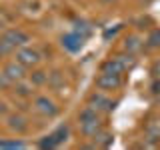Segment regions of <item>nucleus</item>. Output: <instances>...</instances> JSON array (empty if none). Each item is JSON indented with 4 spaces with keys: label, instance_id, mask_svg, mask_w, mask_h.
Here are the masks:
<instances>
[{
    "label": "nucleus",
    "instance_id": "nucleus-10",
    "mask_svg": "<svg viewBox=\"0 0 160 150\" xmlns=\"http://www.w3.org/2000/svg\"><path fill=\"white\" fill-rule=\"evenodd\" d=\"M78 128H80V134L92 140L100 130L104 128V120L102 118H96V120H88V122H78Z\"/></svg>",
    "mask_w": 160,
    "mask_h": 150
},
{
    "label": "nucleus",
    "instance_id": "nucleus-12",
    "mask_svg": "<svg viewBox=\"0 0 160 150\" xmlns=\"http://www.w3.org/2000/svg\"><path fill=\"white\" fill-rule=\"evenodd\" d=\"M100 72H110V74H120V76H124L128 70L122 66V62H120L116 56H110L100 64Z\"/></svg>",
    "mask_w": 160,
    "mask_h": 150
},
{
    "label": "nucleus",
    "instance_id": "nucleus-16",
    "mask_svg": "<svg viewBox=\"0 0 160 150\" xmlns=\"http://www.w3.org/2000/svg\"><path fill=\"white\" fill-rule=\"evenodd\" d=\"M50 134H52L54 140H56L58 146H62V144L68 140V136H70V126H68V124H60V126H56Z\"/></svg>",
    "mask_w": 160,
    "mask_h": 150
},
{
    "label": "nucleus",
    "instance_id": "nucleus-30",
    "mask_svg": "<svg viewBox=\"0 0 160 150\" xmlns=\"http://www.w3.org/2000/svg\"><path fill=\"white\" fill-rule=\"evenodd\" d=\"M4 56H6V54H4V52H2V50H0V60H2Z\"/></svg>",
    "mask_w": 160,
    "mask_h": 150
},
{
    "label": "nucleus",
    "instance_id": "nucleus-3",
    "mask_svg": "<svg viewBox=\"0 0 160 150\" xmlns=\"http://www.w3.org/2000/svg\"><path fill=\"white\" fill-rule=\"evenodd\" d=\"M32 108L36 110L40 116H44V118H56L60 114V106L48 96V94H38V96H34Z\"/></svg>",
    "mask_w": 160,
    "mask_h": 150
},
{
    "label": "nucleus",
    "instance_id": "nucleus-28",
    "mask_svg": "<svg viewBox=\"0 0 160 150\" xmlns=\"http://www.w3.org/2000/svg\"><path fill=\"white\" fill-rule=\"evenodd\" d=\"M102 4H112V2H116V0H100Z\"/></svg>",
    "mask_w": 160,
    "mask_h": 150
},
{
    "label": "nucleus",
    "instance_id": "nucleus-21",
    "mask_svg": "<svg viewBox=\"0 0 160 150\" xmlns=\"http://www.w3.org/2000/svg\"><path fill=\"white\" fill-rule=\"evenodd\" d=\"M36 146L38 148H48V150H52V148H58V144H56V140L52 138V134H46V136H42L36 142Z\"/></svg>",
    "mask_w": 160,
    "mask_h": 150
},
{
    "label": "nucleus",
    "instance_id": "nucleus-24",
    "mask_svg": "<svg viewBox=\"0 0 160 150\" xmlns=\"http://www.w3.org/2000/svg\"><path fill=\"white\" fill-rule=\"evenodd\" d=\"M10 26V16L6 14V10H0V32L6 30Z\"/></svg>",
    "mask_w": 160,
    "mask_h": 150
},
{
    "label": "nucleus",
    "instance_id": "nucleus-23",
    "mask_svg": "<svg viewBox=\"0 0 160 150\" xmlns=\"http://www.w3.org/2000/svg\"><path fill=\"white\" fill-rule=\"evenodd\" d=\"M148 92H150L152 98L160 96V78H152V82H150V86H148Z\"/></svg>",
    "mask_w": 160,
    "mask_h": 150
},
{
    "label": "nucleus",
    "instance_id": "nucleus-5",
    "mask_svg": "<svg viewBox=\"0 0 160 150\" xmlns=\"http://www.w3.org/2000/svg\"><path fill=\"white\" fill-rule=\"evenodd\" d=\"M88 104H90L92 108H96L98 112H102V114H110L114 108H116L118 100H112V98L108 96V92H102V90H94V92L88 96Z\"/></svg>",
    "mask_w": 160,
    "mask_h": 150
},
{
    "label": "nucleus",
    "instance_id": "nucleus-25",
    "mask_svg": "<svg viewBox=\"0 0 160 150\" xmlns=\"http://www.w3.org/2000/svg\"><path fill=\"white\" fill-rule=\"evenodd\" d=\"M150 74H152V78H160V58H156L152 62V66H150Z\"/></svg>",
    "mask_w": 160,
    "mask_h": 150
},
{
    "label": "nucleus",
    "instance_id": "nucleus-9",
    "mask_svg": "<svg viewBox=\"0 0 160 150\" xmlns=\"http://www.w3.org/2000/svg\"><path fill=\"white\" fill-rule=\"evenodd\" d=\"M144 146H160V122H148L144 128Z\"/></svg>",
    "mask_w": 160,
    "mask_h": 150
},
{
    "label": "nucleus",
    "instance_id": "nucleus-7",
    "mask_svg": "<svg viewBox=\"0 0 160 150\" xmlns=\"http://www.w3.org/2000/svg\"><path fill=\"white\" fill-rule=\"evenodd\" d=\"M84 40L86 38H82L80 34H76L72 30V32H66V34L60 36V44H62V48L66 50V52L76 54V52H80V50L84 48Z\"/></svg>",
    "mask_w": 160,
    "mask_h": 150
},
{
    "label": "nucleus",
    "instance_id": "nucleus-2",
    "mask_svg": "<svg viewBox=\"0 0 160 150\" xmlns=\"http://www.w3.org/2000/svg\"><path fill=\"white\" fill-rule=\"evenodd\" d=\"M14 60H18L22 66H26L28 70L36 68L40 62H42V52L36 48V46H30V44H26V46L18 48L16 52H14Z\"/></svg>",
    "mask_w": 160,
    "mask_h": 150
},
{
    "label": "nucleus",
    "instance_id": "nucleus-29",
    "mask_svg": "<svg viewBox=\"0 0 160 150\" xmlns=\"http://www.w3.org/2000/svg\"><path fill=\"white\" fill-rule=\"evenodd\" d=\"M140 2H144V4H150V2H152V0H140Z\"/></svg>",
    "mask_w": 160,
    "mask_h": 150
},
{
    "label": "nucleus",
    "instance_id": "nucleus-18",
    "mask_svg": "<svg viewBox=\"0 0 160 150\" xmlns=\"http://www.w3.org/2000/svg\"><path fill=\"white\" fill-rule=\"evenodd\" d=\"M28 80L34 84V86H44V84H46V80H48V72L38 70V66H36V68H32V72L28 74Z\"/></svg>",
    "mask_w": 160,
    "mask_h": 150
},
{
    "label": "nucleus",
    "instance_id": "nucleus-13",
    "mask_svg": "<svg viewBox=\"0 0 160 150\" xmlns=\"http://www.w3.org/2000/svg\"><path fill=\"white\" fill-rule=\"evenodd\" d=\"M34 88H36V86H34L28 78H24V80H20V82L12 84V92L16 94V96H20V98H32L34 96Z\"/></svg>",
    "mask_w": 160,
    "mask_h": 150
},
{
    "label": "nucleus",
    "instance_id": "nucleus-6",
    "mask_svg": "<svg viewBox=\"0 0 160 150\" xmlns=\"http://www.w3.org/2000/svg\"><path fill=\"white\" fill-rule=\"evenodd\" d=\"M2 74H4V76H6L12 84H16V82H20V80L28 78V68L22 66L18 60H8V62L2 66Z\"/></svg>",
    "mask_w": 160,
    "mask_h": 150
},
{
    "label": "nucleus",
    "instance_id": "nucleus-8",
    "mask_svg": "<svg viewBox=\"0 0 160 150\" xmlns=\"http://www.w3.org/2000/svg\"><path fill=\"white\" fill-rule=\"evenodd\" d=\"M6 126L16 134H26L30 124H28L26 116H22L20 112H12V114H6Z\"/></svg>",
    "mask_w": 160,
    "mask_h": 150
},
{
    "label": "nucleus",
    "instance_id": "nucleus-27",
    "mask_svg": "<svg viewBox=\"0 0 160 150\" xmlns=\"http://www.w3.org/2000/svg\"><path fill=\"white\" fill-rule=\"evenodd\" d=\"M0 114H2V116H6V114H8V108H6V104H4L2 100H0Z\"/></svg>",
    "mask_w": 160,
    "mask_h": 150
},
{
    "label": "nucleus",
    "instance_id": "nucleus-19",
    "mask_svg": "<svg viewBox=\"0 0 160 150\" xmlns=\"http://www.w3.org/2000/svg\"><path fill=\"white\" fill-rule=\"evenodd\" d=\"M114 56H116L120 62H122V66L126 68L128 72H130V70H132L134 66H136V56H134V54H128V52H124V50H122V52L114 54Z\"/></svg>",
    "mask_w": 160,
    "mask_h": 150
},
{
    "label": "nucleus",
    "instance_id": "nucleus-1",
    "mask_svg": "<svg viewBox=\"0 0 160 150\" xmlns=\"http://www.w3.org/2000/svg\"><path fill=\"white\" fill-rule=\"evenodd\" d=\"M30 44V34L22 28H6L0 32V50L4 54H14L18 48Z\"/></svg>",
    "mask_w": 160,
    "mask_h": 150
},
{
    "label": "nucleus",
    "instance_id": "nucleus-17",
    "mask_svg": "<svg viewBox=\"0 0 160 150\" xmlns=\"http://www.w3.org/2000/svg\"><path fill=\"white\" fill-rule=\"evenodd\" d=\"M92 140L96 142V146H98V148H108V146H112L114 136L108 132L106 128H102V130H100V132H98V134H96V136H94Z\"/></svg>",
    "mask_w": 160,
    "mask_h": 150
},
{
    "label": "nucleus",
    "instance_id": "nucleus-11",
    "mask_svg": "<svg viewBox=\"0 0 160 150\" xmlns=\"http://www.w3.org/2000/svg\"><path fill=\"white\" fill-rule=\"evenodd\" d=\"M122 50L136 56V54H140L144 50V40L140 38L138 34H128V36L124 38V42H122Z\"/></svg>",
    "mask_w": 160,
    "mask_h": 150
},
{
    "label": "nucleus",
    "instance_id": "nucleus-14",
    "mask_svg": "<svg viewBox=\"0 0 160 150\" xmlns=\"http://www.w3.org/2000/svg\"><path fill=\"white\" fill-rule=\"evenodd\" d=\"M72 30L76 34H80L82 38H90V36H92V26H90V22H86V20H82V18L72 20Z\"/></svg>",
    "mask_w": 160,
    "mask_h": 150
},
{
    "label": "nucleus",
    "instance_id": "nucleus-4",
    "mask_svg": "<svg viewBox=\"0 0 160 150\" xmlns=\"http://www.w3.org/2000/svg\"><path fill=\"white\" fill-rule=\"evenodd\" d=\"M94 84H96L98 90H102V92H116L124 86V76H120V74H110V72H100L96 80H94Z\"/></svg>",
    "mask_w": 160,
    "mask_h": 150
},
{
    "label": "nucleus",
    "instance_id": "nucleus-26",
    "mask_svg": "<svg viewBox=\"0 0 160 150\" xmlns=\"http://www.w3.org/2000/svg\"><path fill=\"white\" fill-rule=\"evenodd\" d=\"M118 30H122V24H116L114 28H106L104 30V40H110V36H114Z\"/></svg>",
    "mask_w": 160,
    "mask_h": 150
},
{
    "label": "nucleus",
    "instance_id": "nucleus-22",
    "mask_svg": "<svg viewBox=\"0 0 160 150\" xmlns=\"http://www.w3.org/2000/svg\"><path fill=\"white\" fill-rule=\"evenodd\" d=\"M62 80H64L62 72H58V70H56V72H50V74H48V80H46V84H48L50 88H58Z\"/></svg>",
    "mask_w": 160,
    "mask_h": 150
},
{
    "label": "nucleus",
    "instance_id": "nucleus-20",
    "mask_svg": "<svg viewBox=\"0 0 160 150\" xmlns=\"http://www.w3.org/2000/svg\"><path fill=\"white\" fill-rule=\"evenodd\" d=\"M28 144L24 142V140H18V138H10V140H0V148H26Z\"/></svg>",
    "mask_w": 160,
    "mask_h": 150
},
{
    "label": "nucleus",
    "instance_id": "nucleus-15",
    "mask_svg": "<svg viewBox=\"0 0 160 150\" xmlns=\"http://www.w3.org/2000/svg\"><path fill=\"white\" fill-rule=\"evenodd\" d=\"M144 48L146 50H158L160 48V28H152L144 38Z\"/></svg>",
    "mask_w": 160,
    "mask_h": 150
}]
</instances>
